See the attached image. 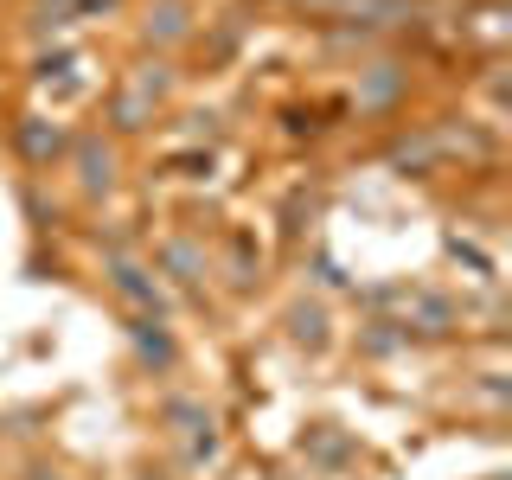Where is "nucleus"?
<instances>
[{"instance_id": "nucleus-1", "label": "nucleus", "mask_w": 512, "mask_h": 480, "mask_svg": "<svg viewBox=\"0 0 512 480\" xmlns=\"http://www.w3.org/2000/svg\"><path fill=\"white\" fill-rule=\"evenodd\" d=\"M160 90H167V71H160V64H148V71L128 77V84L116 90V109H109V116H116V128H148Z\"/></svg>"}, {"instance_id": "nucleus-2", "label": "nucleus", "mask_w": 512, "mask_h": 480, "mask_svg": "<svg viewBox=\"0 0 512 480\" xmlns=\"http://www.w3.org/2000/svg\"><path fill=\"white\" fill-rule=\"evenodd\" d=\"M109 282H116V295L128 301V308H141V314L160 320V282H154L141 263H128V256H109Z\"/></svg>"}, {"instance_id": "nucleus-3", "label": "nucleus", "mask_w": 512, "mask_h": 480, "mask_svg": "<svg viewBox=\"0 0 512 480\" xmlns=\"http://www.w3.org/2000/svg\"><path fill=\"white\" fill-rule=\"evenodd\" d=\"M13 141H20V154L32 160V167H52V160L64 154V128L45 122V116H26L20 128H13Z\"/></svg>"}, {"instance_id": "nucleus-4", "label": "nucleus", "mask_w": 512, "mask_h": 480, "mask_svg": "<svg viewBox=\"0 0 512 480\" xmlns=\"http://www.w3.org/2000/svg\"><path fill=\"white\" fill-rule=\"evenodd\" d=\"M404 90H410V71H397V64H372V71L359 77V109L378 116V109H391Z\"/></svg>"}, {"instance_id": "nucleus-5", "label": "nucleus", "mask_w": 512, "mask_h": 480, "mask_svg": "<svg viewBox=\"0 0 512 480\" xmlns=\"http://www.w3.org/2000/svg\"><path fill=\"white\" fill-rule=\"evenodd\" d=\"M448 154V141H442V128H423V135H404L391 148V167H404V173H429L436 160Z\"/></svg>"}, {"instance_id": "nucleus-6", "label": "nucleus", "mask_w": 512, "mask_h": 480, "mask_svg": "<svg viewBox=\"0 0 512 480\" xmlns=\"http://www.w3.org/2000/svg\"><path fill=\"white\" fill-rule=\"evenodd\" d=\"M404 327H423V333H448L455 327V308L442 295H404Z\"/></svg>"}, {"instance_id": "nucleus-7", "label": "nucleus", "mask_w": 512, "mask_h": 480, "mask_svg": "<svg viewBox=\"0 0 512 480\" xmlns=\"http://www.w3.org/2000/svg\"><path fill=\"white\" fill-rule=\"evenodd\" d=\"M77 180H84V192H109V180H116V160H109L103 141H77Z\"/></svg>"}, {"instance_id": "nucleus-8", "label": "nucleus", "mask_w": 512, "mask_h": 480, "mask_svg": "<svg viewBox=\"0 0 512 480\" xmlns=\"http://www.w3.org/2000/svg\"><path fill=\"white\" fill-rule=\"evenodd\" d=\"M148 39H154V45L186 39V0H154V13H148Z\"/></svg>"}, {"instance_id": "nucleus-9", "label": "nucleus", "mask_w": 512, "mask_h": 480, "mask_svg": "<svg viewBox=\"0 0 512 480\" xmlns=\"http://www.w3.org/2000/svg\"><path fill=\"white\" fill-rule=\"evenodd\" d=\"M135 346H141V359H148V365H160V372L173 365V340H167V327H160L154 314L135 320Z\"/></svg>"}, {"instance_id": "nucleus-10", "label": "nucleus", "mask_w": 512, "mask_h": 480, "mask_svg": "<svg viewBox=\"0 0 512 480\" xmlns=\"http://www.w3.org/2000/svg\"><path fill=\"white\" fill-rule=\"evenodd\" d=\"M160 263H167L180 282H199V276H205V256L192 250V244H167V250H160Z\"/></svg>"}, {"instance_id": "nucleus-11", "label": "nucleus", "mask_w": 512, "mask_h": 480, "mask_svg": "<svg viewBox=\"0 0 512 480\" xmlns=\"http://www.w3.org/2000/svg\"><path fill=\"white\" fill-rule=\"evenodd\" d=\"M288 327H295L301 346H327V314H320V308H295V314H288Z\"/></svg>"}, {"instance_id": "nucleus-12", "label": "nucleus", "mask_w": 512, "mask_h": 480, "mask_svg": "<svg viewBox=\"0 0 512 480\" xmlns=\"http://www.w3.org/2000/svg\"><path fill=\"white\" fill-rule=\"evenodd\" d=\"M231 282H250V237H231Z\"/></svg>"}]
</instances>
